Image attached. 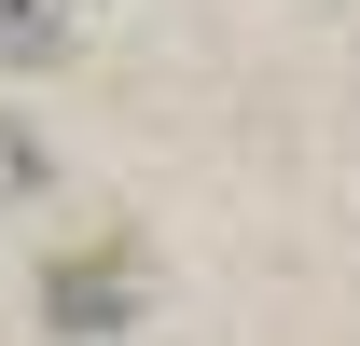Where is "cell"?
Returning <instances> with one entry per match:
<instances>
[{
    "label": "cell",
    "mask_w": 360,
    "mask_h": 346,
    "mask_svg": "<svg viewBox=\"0 0 360 346\" xmlns=\"http://www.w3.org/2000/svg\"><path fill=\"white\" fill-rule=\"evenodd\" d=\"M42 305L70 319V333H111V319L139 305V263H125V250H70V263L42 277Z\"/></svg>",
    "instance_id": "obj_1"
},
{
    "label": "cell",
    "mask_w": 360,
    "mask_h": 346,
    "mask_svg": "<svg viewBox=\"0 0 360 346\" xmlns=\"http://www.w3.org/2000/svg\"><path fill=\"white\" fill-rule=\"evenodd\" d=\"M70 56V14L56 0H0V70H56Z\"/></svg>",
    "instance_id": "obj_2"
},
{
    "label": "cell",
    "mask_w": 360,
    "mask_h": 346,
    "mask_svg": "<svg viewBox=\"0 0 360 346\" xmlns=\"http://www.w3.org/2000/svg\"><path fill=\"white\" fill-rule=\"evenodd\" d=\"M0 194H42V139L28 125H0Z\"/></svg>",
    "instance_id": "obj_3"
}]
</instances>
